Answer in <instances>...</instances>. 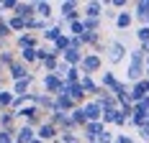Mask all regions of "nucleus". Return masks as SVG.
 Masks as SVG:
<instances>
[{
  "label": "nucleus",
  "mask_w": 149,
  "mask_h": 143,
  "mask_svg": "<svg viewBox=\"0 0 149 143\" xmlns=\"http://www.w3.org/2000/svg\"><path fill=\"white\" fill-rule=\"evenodd\" d=\"M82 54H85L82 49H72V46H70L67 51H62V54H59V59L67 64V67H80V61H82Z\"/></svg>",
  "instance_id": "13"
},
{
  "label": "nucleus",
  "mask_w": 149,
  "mask_h": 143,
  "mask_svg": "<svg viewBox=\"0 0 149 143\" xmlns=\"http://www.w3.org/2000/svg\"><path fill=\"white\" fill-rule=\"evenodd\" d=\"M70 120L74 123V128H82V125L88 123V120H85V113H82V107H80V105H77L72 113H70Z\"/></svg>",
  "instance_id": "26"
},
{
  "label": "nucleus",
  "mask_w": 149,
  "mask_h": 143,
  "mask_svg": "<svg viewBox=\"0 0 149 143\" xmlns=\"http://www.w3.org/2000/svg\"><path fill=\"white\" fill-rule=\"evenodd\" d=\"M113 135H116L113 130H108V128H105L103 133H100V138H98V143H113Z\"/></svg>",
  "instance_id": "34"
},
{
  "label": "nucleus",
  "mask_w": 149,
  "mask_h": 143,
  "mask_svg": "<svg viewBox=\"0 0 149 143\" xmlns=\"http://www.w3.org/2000/svg\"><path fill=\"white\" fill-rule=\"evenodd\" d=\"M5 23H8V28H10V33H26V21H21V18H15V15H10V18H5Z\"/></svg>",
  "instance_id": "25"
},
{
  "label": "nucleus",
  "mask_w": 149,
  "mask_h": 143,
  "mask_svg": "<svg viewBox=\"0 0 149 143\" xmlns=\"http://www.w3.org/2000/svg\"><path fill=\"white\" fill-rule=\"evenodd\" d=\"M8 77H10L13 82H18V79H23V77H31V69L21 61V59H15L13 64L8 67Z\"/></svg>",
  "instance_id": "12"
},
{
  "label": "nucleus",
  "mask_w": 149,
  "mask_h": 143,
  "mask_svg": "<svg viewBox=\"0 0 149 143\" xmlns=\"http://www.w3.org/2000/svg\"><path fill=\"white\" fill-rule=\"evenodd\" d=\"M80 107H82V113H85V120H88V123H100L103 110H100V105H98L95 100H85Z\"/></svg>",
  "instance_id": "8"
},
{
  "label": "nucleus",
  "mask_w": 149,
  "mask_h": 143,
  "mask_svg": "<svg viewBox=\"0 0 149 143\" xmlns=\"http://www.w3.org/2000/svg\"><path fill=\"white\" fill-rule=\"evenodd\" d=\"M15 113L13 110H0V130H10L15 133Z\"/></svg>",
  "instance_id": "20"
},
{
  "label": "nucleus",
  "mask_w": 149,
  "mask_h": 143,
  "mask_svg": "<svg viewBox=\"0 0 149 143\" xmlns=\"http://www.w3.org/2000/svg\"><path fill=\"white\" fill-rule=\"evenodd\" d=\"M144 26H147V28H149V18H147V23H144Z\"/></svg>",
  "instance_id": "42"
},
{
  "label": "nucleus",
  "mask_w": 149,
  "mask_h": 143,
  "mask_svg": "<svg viewBox=\"0 0 149 143\" xmlns=\"http://www.w3.org/2000/svg\"><path fill=\"white\" fill-rule=\"evenodd\" d=\"M136 41H139V43L149 41V28H147V26H139V28H136Z\"/></svg>",
  "instance_id": "33"
},
{
  "label": "nucleus",
  "mask_w": 149,
  "mask_h": 143,
  "mask_svg": "<svg viewBox=\"0 0 149 143\" xmlns=\"http://www.w3.org/2000/svg\"><path fill=\"white\" fill-rule=\"evenodd\" d=\"M15 43H18V49H36L41 41L36 33H21V36H15Z\"/></svg>",
  "instance_id": "21"
},
{
  "label": "nucleus",
  "mask_w": 149,
  "mask_h": 143,
  "mask_svg": "<svg viewBox=\"0 0 149 143\" xmlns=\"http://www.w3.org/2000/svg\"><path fill=\"white\" fill-rule=\"evenodd\" d=\"M95 143H98V141H95Z\"/></svg>",
  "instance_id": "44"
},
{
  "label": "nucleus",
  "mask_w": 149,
  "mask_h": 143,
  "mask_svg": "<svg viewBox=\"0 0 149 143\" xmlns=\"http://www.w3.org/2000/svg\"><path fill=\"white\" fill-rule=\"evenodd\" d=\"M10 102H13V92L0 89V110H10Z\"/></svg>",
  "instance_id": "29"
},
{
  "label": "nucleus",
  "mask_w": 149,
  "mask_h": 143,
  "mask_svg": "<svg viewBox=\"0 0 149 143\" xmlns=\"http://www.w3.org/2000/svg\"><path fill=\"white\" fill-rule=\"evenodd\" d=\"M82 26H85V31H95V33H100L103 21H98V18H82Z\"/></svg>",
  "instance_id": "30"
},
{
  "label": "nucleus",
  "mask_w": 149,
  "mask_h": 143,
  "mask_svg": "<svg viewBox=\"0 0 149 143\" xmlns=\"http://www.w3.org/2000/svg\"><path fill=\"white\" fill-rule=\"evenodd\" d=\"M15 59H18V56H15L10 49H3V51H0V67H3V69H8V67L13 64Z\"/></svg>",
  "instance_id": "28"
},
{
  "label": "nucleus",
  "mask_w": 149,
  "mask_h": 143,
  "mask_svg": "<svg viewBox=\"0 0 149 143\" xmlns=\"http://www.w3.org/2000/svg\"><path fill=\"white\" fill-rule=\"evenodd\" d=\"M74 107H77V105H74L67 95H54V113H67L70 115Z\"/></svg>",
  "instance_id": "18"
},
{
  "label": "nucleus",
  "mask_w": 149,
  "mask_h": 143,
  "mask_svg": "<svg viewBox=\"0 0 149 143\" xmlns=\"http://www.w3.org/2000/svg\"><path fill=\"white\" fill-rule=\"evenodd\" d=\"M0 89H5V79L3 77H0Z\"/></svg>",
  "instance_id": "39"
},
{
  "label": "nucleus",
  "mask_w": 149,
  "mask_h": 143,
  "mask_svg": "<svg viewBox=\"0 0 149 143\" xmlns=\"http://www.w3.org/2000/svg\"><path fill=\"white\" fill-rule=\"evenodd\" d=\"M126 56H129V46H126V41H118V38L105 41L103 59L111 64V67H118V64H123V59H126Z\"/></svg>",
  "instance_id": "1"
},
{
  "label": "nucleus",
  "mask_w": 149,
  "mask_h": 143,
  "mask_svg": "<svg viewBox=\"0 0 149 143\" xmlns=\"http://www.w3.org/2000/svg\"><path fill=\"white\" fill-rule=\"evenodd\" d=\"M62 87V77L59 74H41V89H44V95H57Z\"/></svg>",
  "instance_id": "5"
},
{
  "label": "nucleus",
  "mask_w": 149,
  "mask_h": 143,
  "mask_svg": "<svg viewBox=\"0 0 149 143\" xmlns=\"http://www.w3.org/2000/svg\"><path fill=\"white\" fill-rule=\"evenodd\" d=\"M80 74H85V77H95L98 72L103 69V56L100 54H95V51H90V54H82V61H80Z\"/></svg>",
  "instance_id": "4"
},
{
  "label": "nucleus",
  "mask_w": 149,
  "mask_h": 143,
  "mask_svg": "<svg viewBox=\"0 0 149 143\" xmlns=\"http://www.w3.org/2000/svg\"><path fill=\"white\" fill-rule=\"evenodd\" d=\"M31 143H41V141H39V138H33V141H31Z\"/></svg>",
  "instance_id": "40"
},
{
  "label": "nucleus",
  "mask_w": 149,
  "mask_h": 143,
  "mask_svg": "<svg viewBox=\"0 0 149 143\" xmlns=\"http://www.w3.org/2000/svg\"><path fill=\"white\" fill-rule=\"evenodd\" d=\"M126 77H129V82H131V85L144 79V54H141L139 49L129 51V67H126Z\"/></svg>",
  "instance_id": "2"
},
{
  "label": "nucleus",
  "mask_w": 149,
  "mask_h": 143,
  "mask_svg": "<svg viewBox=\"0 0 149 143\" xmlns=\"http://www.w3.org/2000/svg\"><path fill=\"white\" fill-rule=\"evenodd\" d=\"M57 64H59V54H54V51H49V56L39 64L41 69H44V74H54L57 72Z\"/></svg>",
  "instance_id": "22"
},
{
  "label": "nucleus",
  "mask_w": 149,
  "mask_h": 143,
  "mask_svg": "<svg viewBox=\"0 0 149 143\" xmlns=\"http://www.w3.org/2000/svg\"><path fill=\"white\" fill-rule=\"evenodd\" d=\"M131 18H134V21H139L141 26L147 23V18H149V0H139V3H136Z\"/></svg>",
  "instance_id": "19"
},
{
  "label": "nucleus",
  "mask_w": 149,
  "mask_h": 143,
  "mask_svg": "<svg viewBox=\"0 0 149 143\" xmlns=\"http://www.w3.org/2000/svg\"><path fill=\"white\" fill-rule=\"evenodd\" d=\"M82 18H98V21H103V0H88L85 5H82Z\"/></svg>",
  "instance_id": "9"
},
{
  "label": "nucleus",
  "mask_w": 149,
  "mask_h": 143,
  "mask_svg": "<svg viewBox=\"0 0 149 143\" xmlns=\"http://www.w3.org/2000/svg\"><path fill=\"white\" fill-rule=\"evenodd\" d=\"M134 143H139V141H134Z\"/></svg>",
  "instance_id": "43"
},
{
  "label": "nucleus",
  "mask_w": 149,
  "mask_h": 143,
  "mask_svg": "<svg viewBox=\"0 0 149 143\" xmlns=\"http://www.w3.org/2000/svg\"><path fill=\"white\" fill-rule=\"evenodd\" d=\"M33 10H36V18H41V21H54V8H52V3L49 0H39V3H33Z\"/></svg>",
  "instance_id": "16"
},
{
  "label": "nucleus",
  "mask_w": 149,
  "mask_h": 143,
  "mask_svg": "<svg viewBox=\"0 0 149 143\" xmlns=\"http://www.w3.org/2000/svg\"><path fill=\"white\" fill-rule=\"evenodd\" d=\"M118 77H116V72H103V74H100V79H98V87H100V89H103V92H108V95H111V92H113V89H116V87H118Z\"/></svg>",
  "instance_id": "10"
},
{
  "label": "nucleus",
  "mask_w": 149,
  "mask_h": 143,
  "mask_svg": "<svg viewBox=\"0 0 149 143\" xmlns=\"http://www.w3.org/2000/svg\"><path fill=\"white\" fill-rule=\"evenodd\" d=\"M82 15H80V3L77 0H64L59 3V18H57V26L64 28L67 23H72V21H80Z\"/></svg>",
  "instance_id": "3"
},
{
  "label": "nucleus",
  "mask_w": 149,
  "mask_h": 143,
  "mask_svg": "<svg viewBox=\"0 0 149 143\" xmlns=\"http://www.w3.org/2000/svg\"><path fill=\"white\" fill-rule=\"evenodd\" d=\"M3 72H5V69H3V67H0V77H3Z\"/></svg>",
  "instance_id": "41"
},
{
  "label": "nucleus",
  "mask_w": 149,
  "mask_h": 143,
  "mask_svg": "<svg viewBox=\"0 0 149 143\" xmlns=\"http://www.w3.org/2000/svg\"><path fill=\"white\" fill-rule=\"evenodd\" d=\"M136 135H139V141H141V143H147V141H149V128H147V125L136 128Z\"/></svg>",
  "instance_id": "36"
},
{
  "label": "nucleus",
  "mask_w": 149,
  "mask_h": 143,
  "mask_svg": "<svg viewBox=\"0 0 149 143\" xmlns=\"http://www.w3.org/2000/svg\"><path fill=\"white\" fill-rule=\"evenodd\" d=\"M36 85V77L31 74V77H23V79H18V82H13V87H10V92H13V97H21V95H29L31 87Z\"/></svg>",
  "instance_id": "11"
},
{
  "label": "nucleus",
  "mask_w": 149,
  "mask_h": 143,
  "mask_svg": "<svg viewBox=\"0 0 149 143\" xmlns=\"http://www.w3.org/2000/svg\"><path fill=\"white\" fill-rule=\"evenodd\" d=\"M62 36V28L59 26H57V23H54V26H49V28L44 31V33H41V36H39V41H46V43H54L57 41V38H59Z\"/></svg>",
  "instance_id": "24"
},
{
  "label": "nucleus",
  "mask_w": 149,
  "mask_h": 143,
  "mask_svg": "<svg viewBox=\"0 0 149 143\" xmlns=\"http://www.w3.org/2000/svg\"><path fill=\"white\" fill-rule=\"evenodd\" d=\"M80 87H82V92H85L88 97H90V95L98 97V95L103 92V89L98 87V82H95V77H85V74H80Z\"/></svg>",
  "instance_id": "17"
},
{
  "label": "nucleus",
  "mask_w": 149,
  "mask_h": 143,
  "mask_svg": "<svg viewBox=\"0 0 149 143\" xmlns=\"http://www.w3.org/2000/svg\"><path fill=\"white\" fill-rule=\"evenodd\" d=\"M64 82H67V85H74V82H80V69H77V67H70V72L64 74Z\"/></svg>",
  "instance_id": "32"
},
{
  "label": "nucleus",
  "mask_w": 149,
  "mask_h": 143,
  "mask_svg": "<svg viewBox=\"0 0 149 143\" xmlns=\"http://www.w3.org/2000/svg\"><path fill=\"white\" fill-rule=\"evenodd\" d=\"M15 3H18V0H3V3H0V13H3V10H10V13H13Z\"/></svg>",
  "instance_id": "38"
},
{
  "label": "nucleus",
  "mask_w": 149,
  "mask_h": 143,
  "mask_svg": "<svg viewBox=\"0 0 149 143\" xmlns=\"http://www.w3.org/2000/svg\"><path fill=\"white\" fill-rule=\"evenodd\" d=\"M113 23H116V28L118 31H129L131 26H134V18H131V13H116V18H113Z\"/></svg>",
  "instance_id": "23"
},
{
  "label": "nucleus",
  "mask_w": 149,
  "mask_h": 143,
  "mask_svg": "<svg viewBox=\"0 0 149 143\" xmlns=\"http://www.w3.org/2000/svg\"><path fill=\"white\" fill-rule=\"evenodd\" d=\"M67 36H74V38H80L82 33H85V26H82V18L80 21H72V23H67Z\"/></svg>",
  "instance_id": "27"
},
{
  "label": "nucleus",
  "mask_w": 149,
  "mask_h": 143,
  "mask_svg": "<svg viewBox=\"0 0 149 143\" xmlns=\"http://www.w3.org/2000/svg\"><path fill=\"white\" fill-rule=\"evenodd\" d=\"M113 143H134V138L129 133H118V135H113Z\"/></svg>",
  "instance_id": "37"
},
{
  "label": "nucleus",
  "mask_w": 149,
  "mask_h": 143,
  "mask_svg": "<svg viewBox=\"0 0 149 143\" xmlns=\"http://www.w3.org/2000/svg\"><path fill=\"white\" fill-rule=\"evenodd\" d=\"M21 61L29 67V64H36V49H21Z\"/></svg>",
  "instance_id": "31"
},
{
  "label": "nucleus",
  "mask_w": 149,
  "mask_h": 143,
  "mask_svg": "<svg viewBox=\"0 0 149 143\" xmlns=\"http://www.w3.org/2000/svg\"><path fill=\"white\" fill-rule=\"evenodd\" d=\"M36 138V133H33V128H29L26 123H21L18 128H15V133H13V143H31Z\"/></svg>",
  "instance_id": "14"
},
{
  "label": "nucleus",
  "mask_w": 149,
  "mask_h": 143,
  "mask_svg": "<svg viewBox=\"0 0 149 143\" xmlns=\"http://www.w3.org/2000/svg\"><path fill=\"white\" fill-rule=\"evenodd\" d=\"M10 36H13V33H10V28H8V23L3 21V23H0V41H8Z\"/></svg>",
  "instance_id": "35"
},
{
  "label": "nucleus",
  "mask_w": 149,
  "mask_h": 143,
  "mask_svg": "<svg viewBox=\"0 0 149 143\" xmlns=\"http://www.w3.org/2000/svg\"><path fill=\"white\" fill-rule=\"evenodd\" d=\"M13 15H15V18H21V21H31V18H36L33 3H15Z\"/></svg>",
  "instance_id": "15"
},
{
  "label": "nucleus",
  "mask_w": 149,
  "mask_h": 143,
  "mask_svg": "<svg viewBox=\"0 0 149 143\" xmlns=\"http://www.w3.org/2000/svg\"><path fill=\"white\" fill-rule=\"evenodd\" d=\"M33 133H36V138H39L41 143H54V141H57V135H59V130L54 128L52 123H46V120L33 130Z\"/></svg>",
  "instance_id": "7"
},
{
  "label": "nucleus",
  "mask_w": 149,
  "mask_h": 143,
  "mask_svg": "<svg viewBox=\"0 0 149 143\" xmlns=\"http://www.w3.org/2000/svg\"><path fill=\"white\" fill-rule=\"evenodd\" d=\"M105 130L103 123H85L82 125V135H80V141H88V143H95L100 138V133Z\"/></svg>",
  "instance_id": "6"
}]
</instances>
